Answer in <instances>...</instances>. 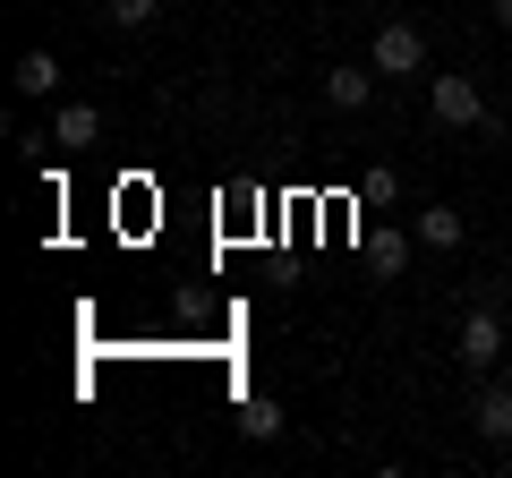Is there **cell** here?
Wrapping results in <instances>:
<instances>
[{
    "label": "cell",
    "instance_id": "30bf717a",
    "mask_svg": "<svg viewBox=\"0 0 512 478\" xmlns=\"http://www.w3.org/2000/svg\"><path fill=\"white\" fill-rule=\"evenodd\" d=\"M367 257H376L384 274H402V265H410V239L402 231H367Z\"/></svg>",
    "mask_w": 512,
    "mask_h": 478
},
{
    "label": "cell",
    "instance_id": "277c9868",
    "mask_svg": "<svg viewBox=\"0 0 512 478\" xmlns=\"http://www.w3.org/2000/svg\"><path fill=\"white\" fill-rule=\"evenodd\" d=\"M470 427L487 444H512V385H478V402H470Z\"/></svg>",
    "mask_w": 512,
    "mask_h": 478
},
{
    "label": "cell",
    "instance_id": "ba28073f",
    "mask_svg": "<svg viewBox=\"0 0 512 478\" xmlns=\"http://www.w3.org/2000/svg\"><path fill=\"white\" fill-rule=\"evenodd\" d=\"M419 248H461V205H419Z\"/></svg>",
    "mask_w": 512,
    "mask_h": 478
},
{
    "label": "cell",
    "instance_id": "52a82bcc",
    "mask_svg": "<svg viewBox=\"0 0 512 478\" xmlns=\"http://www.w3.org/2000/svg\"><path fill=\"white\" fill-rule=\"evenodd\" d=\"M9 77H18L26 103H43V94L60 86V60H52V52H18V69H9Z\"/></svg>",
    "mask_w": 512,
    "mask_h": 478
},
{
    "label": "cell",
    "instance_id": "5b68a950",
    "mask_svg": "<svg viewBox=\"0 0 512 478\" xmlns=\"http://www.w3.org/2000/svg\"><path fill=\"white\" fill-rule=\"evenodd\" d=\"M94 137H103V111H94V103H60L52 111V146H94Z\"/></svg>",
    "mask_w": 512,
    "mask_h": 478
},
{
    "label": "cell",
    "instance_id": "3957f363",
    "mask_svg": "<svg viewBox=\"0 0 512 478\" xmlns=\"http://www.w3.org/2000/svg\"><path fill=\"white\" fill-rule=\"evenodd\" d=\"M495 359H504V316H495V308H470V316H461V368L487 376Z\"/></svg>",
    "mask_w": 512,
    "mask_h": 478
},
{
    "label": "cell",
    "instance_id": "7c38bea8",
    "mask_svg": "<svg viewBox=\"0 0 512 478\" xmlns=\"http://www.w3.org/2000/svg\"><path fill=\"white\" fill-rule=\"evenodd\" d=\"M487 9H495V26H504V35H512V0H487Z\"/></svg>",
    "mask_w": 512,
    "mask_h": 478
},
{
    "label": "cell",
    "instance_id": "9c48e42d",
    "mask_svg": "<svg viewBox=\"0 0 512 478\" xmlns=\"http://www.w3.org/2000/svg\"><path fill=\"white\" fill-rule=\"evenodd\" d=\"M239 436H256V444H274V436H282V410L265 402V393H248V402H239Z\"/></svg>",
    "mask_w": 512,
    "mask_h": 478
},
{
    "label": "cell",
    "instance_id": "8992f818",
    "mask_svg": "<svg viewBox=\"0 0 512 478\" xmlns=\"http://www.w3.org/2000/svg\"><path fill=\"white\" fill-rule=\"evenodd\" d=\"M367 94H376V69H325V103L333 111H367Z\"/></svg>",
    "mask_w": 512,
    "mask_h": 478
},
{
    "label": "cell",
    "instance_id": "8fae6325",
    "mask_svg": "<svg viewBox=\"0 0 512 478\" xmlns=\"http://www.w3.org/2000/svg\"><path fill=\"white\" fill-rule=\"evenodd\" d=\"M103 18L111 26H154V18H163V0H103Z\"/></svg>",
    "mask_w": 512,
    "mask_h": 478
},
{
    "label": "cell",
    "instance_id": "7a4b0ae2",
    "mask_svg": "<svg viewBox=\"0 0 512 478\" xmlns=\"http://www.w3.org/2000/svg\"><path fill=\"white\" fill-rule=\"evenodd\" d=\"M427 111H436L444 129H487V103H478L470 77H436V86H427Z\"/></svg>",
    "mask_w": 512,
    "mask_h": 478
},
{
    "label": "cell",
    "instance_id": "6da1fadb",
    "mask_svg": "<svg viewBox=\"0 0 512 478\" xmlns=\"http://www.w3.org/2000/svg\"><path fill=\"white\" fill-rule=\"evenodd\" d=\"M367 69H376V77H419V69H427V35H419V26H402V18L376 26V43H367Z\"/></svg>",
    "mask_w": 512,
    "mask_h": 478
}]
</instances>
